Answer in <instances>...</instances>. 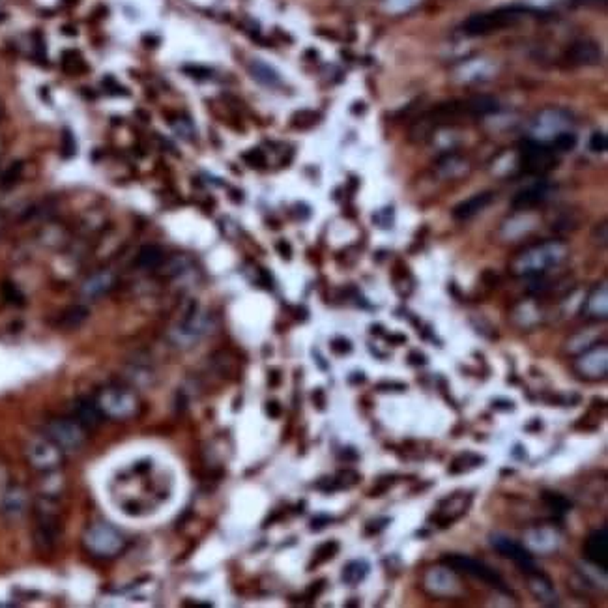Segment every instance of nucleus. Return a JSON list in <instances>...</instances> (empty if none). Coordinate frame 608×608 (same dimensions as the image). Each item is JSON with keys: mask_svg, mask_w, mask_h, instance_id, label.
Returning <instances> with one entry per match:
<instances>
[{"mask_svg": "<svg viewBox=\"0 0 608 608\" xmlns=\"http://www.w3.org/2000/svg\"><path fill=\"white\" fill-rule=\"evenodd\" d=\"M590 148L593 150V152H602V150H607V137H604V133H593L590 141Z\"/></svg>", "mask_w": 608, "mask_h": 608, "instance_id": "32", "label": "nucleus"}, {"mask_svg": "<svg viewBox=\"0 0 608 608\" xmlns=\"http://www.w3.org/2000/svg\"><path fill=\"white\" fill-rule=\"evenodd\" d=\"M102 408L97 406V403H92L88 399H81L75 404V415L79 421L81 427L85 429H96L102 423Z\"/></svg>", "mask_w": 608, "mask_h": 608, "instance_id": "13", "label": "nucleus"}, {"mask_svg": "<svg viewBox=\"0 0 608 608\" xmlns=\"http://www.w3.org/2000/svg\"><path fill=\"white\" fill-rule=\"evenodd\" d=\"M528 12L530 10H526V8H498L495 12L472 15L467 23L462 25V29L468 36L490 34L495 30L506 29L509 25L517 23L518 19H523Z\"/></svg>", "mask_w": 608, "mask_h": 608, "instance_id": "2", "label": "nucleus"}, {"mask_svg": "<svg viewBox=\"0 0 608 608\" xmlns=\"http://www.w3.org/2000/svg\"><path fill=\"white\" fill-rule=\"evenodd\" d=\"M586 556L591 563L608 569V534L607 528L595 530L586 543Z\"/></svg>", "mask_w": 608, "mask_h": 608, "instance_id": "10", "label": "nucleus"}, {"mask_svg": "<svg viewBox=\"0 0 608 608\" xmlns=\"http://www.w3.org/2000/svg\"><path fill=\"white\" fill-rule=\"evenodd\" d=\"M580 369L586 376H591V378L604 375L607 373V347L586 354L584 358L580 359Z\"/></svg>", "mask_w": 608, "mask_h": 608, "instance_id": "14", "label": "nucleus"}, {"mask_svg": "<svg viewBox=\"0 0 608 608\" xmlns=\"http://www.w3.org/2000/svg\"><path fill=\"white\" fill-rule=\"evenodd\" d=\"M331 348H333V352L337 354H347L352 350V345H350L347 339H336V341L331 343Z\"/></svg>", "mask_w": 608, "mask_h": 608, "instance_id": "33", "label": "nucleus"}, {"mask_svg": "<svg viewBox=\"0 0 608 608\" xmlns=\"http://www.w3.org/2000/svg\"><path fill=\"white\" fill-rule=\"evenodd\" d=\"M186 74L193 75V77H200V79H202V77H208V75H210V71H208V69H205V68H186Z\"/></svg>", "mask_w": 608, "mask_h": 608, "instance_id": "36", "label": "nucleus"}, {"mask_svg": "<svg viewBox=\"0 0 608 608\" xmlns=\"http://www.w3.org/2000/svg\"><path fill=\"white\" fill-rule=\"evenodd\" d=\"M523 165L530 172H545L554 165L552 150L541 142L528 141L523 146Z\"/></svg>", "mask_w": 608, "mask_h": 608, "instance_id": "8", "label": "nucleus"}, {"mask_svg": "<svg viewBox=\"0 0 608 608\" xmlns=\"http://www.w3.org/2000/svg\"><path fill=\"white\" fill-rule=\"evenodd\" d=\"M492 199H495V195L490 193V191L474 195V197H470L468 200L461 202L459 206H455L453 216L457 217V219H470V217H474L481 210H485V208L492 202Z\"/></svg>", "mask_w": 608, "mask_h": 608, "instance_id": "12", "label": "nucleus"}, {"mask_svg": "<svg viewBox=\"0 0 608 608\" xmlns=\"http://www.w3.org/2000/svg\"><path fill=\"white\" fill-rule=\"evenodd\" d=\"M277 249H279V253L284 256V258H290V245L286 244V242H279Z\"/></svg>", "mask_w": 608, "mask_h": 608, "instance_id": "38", "label": "nucleus"}, {"mask_svg": "<svg viewBox=\"0 0 608 608\" xmlns=\"http://www.w3.org/2000/svg\"><path fill=\"white\" fill-rule=\"evenodd\" d=\"M567 255V247L560 242H545V244L530 247L518 255V258L513 262L515 272L520 275H537L543 273L548 268L556 266Z\"/></svg>", "mask_w": 608, "mask_h": 608, "instance_id": "1", "label": "nucleus"}, {"mask_svg": "<svg viewBox=\"0 0 608 608\" xmlns=\"http://www.w3.org/2000/svg\"><path fill=\"white\" fill-rule=\"evenodd\" d=\"M29 459L32 467L40 468V470H53L62 461V453H60V448L57 443L47 438V440H36L30 445Z\"/></svg>", "mask_w": 608, "mask_h": 608, "instance_id": "7", "label": "nucleus"}, {"mask_svg": "<svg viewBox=\"0 0 608 608\" xmlns=\"http://www.w3.org/2000/svg\"><path fill=\"white\" fill-rule=\"evenodd\" d=\"M266 412L270 417H279V414H281V406H279L277 403H268Z\"/></svg>", "mask_w": 608, "mask_h": 608, "instance_id": "37", "label": "nucleus"}, {"mask_svg": "<svg viewBox=\"0 0 608 608\" xmlns=\"http://www.w3.org/2000/svg\"><path fill=\"white\" fill-rule=\"evenodd\" d=\"M442 562L445 563L449 569H453V571H462V573L472 574L476 579H481L485 580V582H489V584L496 586L498 590H506L500 574L496 573L495 569H490L489 565L474 560V558L462 556V554H449V556L443 558Z\"/></svg>", "mask_w": 608, "mask_h": 608, "instance_id": "3", "label": "nucleus"}, {"mask_svg": "<svg viewBox=\"0 0 608 608\" xmlns=\"http://www.w3.org/2000/svg\"><path fill=\"white\" fill-rule=\"evenodd\" d=\"M21 174H23V161H13L12 165L4 171V174L0 177V186L2 188H12L13 184L19 182Z\"/></svg>", "mask_w": 608, "mask_h": 608, "instance_id": "25", "label": "nucleus"}, {"mask_svg": "<svg viewBox=\"0 0 608 608\" xmlns=\"http://www.w3.org/2000/svg\"><path fill=\"white\" fill-rule=\"evenodd\" d=\"M369 563L365 562V560H354V562H350L347 567L343 569V580H345V584L358 586L359 582L369 574Z\"/></svg>", "mask_w": 608, "mask_h": 608, "instance_id": "18", "label": "nucleus"}, {"mask_svg": "<svg viewBox=\"0 0 608 608\" xmlns=\"http://www.w3.org/2000/svg\"><path fill=\"white\" fill-rule=\"evenodd\" d=\"M580 2H604V0H580Z\"/></svg>", "mask_w": 608, "mask_h": 608, "instance_id": "41", "label": "nucleus"}, {"mask_svg": "<svg viewBox=\"0 0 608 608\" xmlns=\"http://www.w3.org/2000/svg\"><path fill=\"white\" fill-rule=\"evenodd\" d=\"M481 462H483V459H481V457H478V455H472V453H467V455H462V457H459V459H455L453 464H451V468H449V472L451 474L468 472V470H472V468H478Z\"/></svg>", "mask_w": 608, "mask_h": 608, "instance_id": "24", "label": "nucleus"}, {"mask_svg": "<svg viewBox=\"0 0 608 608\" xmlns=\"http://www.w3.org/2000/svg\"><path fill=\"white\" fill-rule=\"evenodd\" d=\"M467 109L472 114H476V116H487V114L495 113L496 109H498V103H496L492 97L481 96V97H474L472 102L467 105Z\"/></svg>", "mask_w": 608, "mask_h": 608, "instance_id": "23", "label": "nucleus"}, {"mask_svg": "<svg viewBox=\"0 0 608 608\" xmlns=\"http://www.w3.org/2000/svg\"><path fill=\"white\" fill-rule=\"evenodd\" d=\"M389 524V518H380V520H373L367 526V534H378L380 530H384Z\"/></svg>", "mask_w": 608, "mask_h": 608, "instance_id": "35", "label": "nucleus"}, {"mask_svg": "<svg viewBox=\"0 0 608 608\" xmlns=\"http://www.w3.org/2000/svg\"><path fill=\"white\" fill-rule=\"evenodd\" d=\"M85 543L97 556H113V554H118L124 546L122 535L105 524L88 530L85 535Z\"/></svg>", "mask_w": 608, "mask_h": 608, "instance_id": "4", "label": "nucleus"}, {"mask_svg": "<svg viewBox=\"0 0 608 608\" xmlns=\"http://www.w3.org/2000/svg\"><path fill=\"white\" fill-rule=\"evenodd\" d=\"M0 150H2V141H0Z\"/></svg>", "mask_w": 608, "mask_h": 608, "instance_id": "42", "label": "nucleus"}, {"mask_svg": "<svg viewBox=\"0 0 608 608\" xmlns=\"http://www.w3.org/2000/svg\"><path fill=\"white\" fill-rule=\"evenodd\" d=\"M530 586H532V590H534V593L537 597H539L541 601L552 602V601H554V599H556V591H554L552 584H551V582H548V580L545 579V576H541V574H535L534 579L530 580Z\"/></svg>", "mask_w": 608, "mask_h": 608, "instance_id": "22", "label": "nucleus"}, {"mask_svg": "<svg viewBox=\"0 0 608 608\" xmlns=\"http://www.w3.org/2000/svg\"><path fill=\"white\" fill-rule=\"evenodd\" d=\"M551 189L552 186L546 182H539L535 184V186H530V188L523 189L520 193L515 195V199H513V208L524 210V208H532V206L539 205V202H543V200L548 197Z\"/></svg>", "mask_w": 608, "mask_h": 608, "instance_id": "11", "label": "nucleus"}, {"mask_svg": "<svg viewBox=\"0 0 608 608\" xmlns=\"http://www.w3.org/2000/svg\"><path fill=\"white\" fill-rule=\"evenodd\" d=\"M249 71H251V75H253V77H255V79L264 86H277L279 83H281L279 75L275 74V69H273L272 66H268V64L258 62V60L251 62Z\"/></svg>", "mask_w": 608, "mask_h": 608, "instance_id": "19", "label": "nucleus"}, {"mask_svg": "<svg viewBox=\"0 0 608 608\" xmlns=\"http://www.w3.org/2000/svg\"><path fill=\"white\" fill-rule=\"evenodd\" d=\"M574 144H576V139H574V135H571V133H562V135H558L556 141H554V146H556L558 150H573Z\"/></svg>", "mask_w": 608, "mask_h": 608, "instance_id": "31", "label": "nucleus"}, {"mask_svg": "<svg viewBox=\"0 0 608 608\" xmlns=\"http://www.w3.org/2000/svg\"><path fill=\"white\" fill-rule=\"evenodd\" d=\"M543 500H545V504L551 507L552 511L556 513H567L569 509H571V502H569L567 498H563L562 495H551V492H546V495H543Z\"/></svg>", "mask_w": 608, "mask_h": 608, "instance_id": "28", "label": "nucleus"}, {"mask_svg": "<svg viewBox=\"0 0 608 608\" xmlns=\"http://www.w3.org/2000/svg\"><path fill=\"white\" fill-rule=\"evenodd\" d=\"M317 122H319V113H315V111H300L292 116V125L300 127V130H308Z\"/></svg>", "mask_w": 608, "mask_h": 608, "instance_id": "26", "label": "nucleus"}, {"mask_svg": "<svg viewBox=\"0 0 608 608\" xmlns=\"http://www.w3.org/2000/svg\"><path fill=\"white\" fill-rule=\"evenodd\" d=\"M569 57H571L574 64L590 66V64H597L601 60V49L595 43H591V41H580L571 49Z\"/></svg>", "mask_w": 608, "mask_h": 608, "instance_id": "15", "label": "nucleus"}, {"mask_svg": "<svg viewBox=\"0 0 608 608\" xmlns=\"http://www.w3.org/2000/svg\"><path fill=\"white\" fill-rule=\"evenodd\" d=\"M337 551H339V545H337V543H326V545L320 546V551L317 552V563L326 562V560L333 558L337 554Z\"/></svg>", "mask_w": 608, "mask_h": 608, "instance_id": "30", "label": "nucleus"}, {"mask_svg": "<svg viewBox=\"0 0 608 608\" xmlns=\"http://www.w3.org/2000/svg\"><path fill=\"white\" fill-rule=\"evenodd\" d=\"M114 283V275L109 272H99L96 275H92L83 286V294L86 298H99L107 292Z\"/></svg>", "mask_w": 608, "mask_h": 608, "instance_id": "16", "label": "nucleus"}, {"mask_svg": "<svg viewBox=\"0 0 608 608\" xmlns=\"http://www.w3.org/2000/svg\"><path fill=\"white\" fill-rule=\"evenodd\" d=\"M58 534H60L58 524L55 523L53 518H47V520H43V523L40 524V528L36 532V543H38V546H41V548H46V551L47 548H53L58 539Z\"/></svg>", "mask_w": 608, "mask_h": 608, "instance_id": "17", "label": "nucleus"}, {"mask_svg": "<svg viewBox=\"0 0 608 608\" xmlns=\"http://www.w3.org/2000/svg\"><path fill=\"white\" fill-rule=\"evenodd\" d=\"M97 406L102 408L103 414L111 417H127L135 414L137 401L131 393L113 387L102 393V397L97 399Z\"/></svg>", "mask_w": 608, "mask_h": 608, "instance_id": "6", "label": "nucleus"}, {"mask_svg": "<svg viewBox=\"0 0 608 608\" xmlns=\"http://www.w3.org/2000/svg\"><path fill=\"white\" fill-rule=\"evenodd\" d=\"M2 296H4V300L13 303V305H23L25 303V298L23 294H21V290H19L13 283L2 284Z\"/></svg>", "mask_w": 608, "mask_h": 608, "instance_id": "29", "label": "nucleus"}, {"mask_svg": "<svg viewBox=\"0 0 608 608\" xmlns=\"http://www.w3.org/2000/svg\"><path fill=\"white\" fill-rule=\"evenodd\" d=\"M137 266L144 268V270H152L158 268L163 262V251L158 245H144L139 255H137Z\"/></svg>", "mask_w": 608, "mask_h": 608, "instance_id": "20", "label": "nucleus"}, {"mask_svg": "<svg viewBox=\"0 0 608 608\" xmlns=\"http://www.w3.org/2000/svg\"><path fill=\"white\" fill-rule=\"evenodd\" d=\"M86 319H88V309L83 308V305H74V308L64 311L60 320H58V324H60V328H64V330H75V328H79Z\"/></svg>", "mask_w": 608, "mask_h": 608, "instance_id": "21", "label": "nucleus"}, {"mask_svg": "<svg viewBox=\"0 0 608 608\" xmlns=\"http://www.w3.org/2000/svg\"><path fill=\"white\" fill-rule=\"evenodd\" d=\"M47 438L60 449H75L85 442V427L79 421L55 420L47 427Z\"/></svg>", "mask_w": 608, "mask_h": 608, "instance_id": "5", "label": "nucleus"}, {"mask_svg": "<svg viewBox=\"0 0 608 608\" xmlns=\"http://www.w3.org/2000/svg\"><path fill=\"white\" fill-rule=\"evenodd\" d=\"M490 543L495 546L496 551L500 552L502 556L509 558L513 562H517L518 565L526 571H532L534 569V560H532V554H530L523 545H518L517 541H513L511 537H506V535H492L490 537Z\"/></svg>", "mask_w": 608, "mask_h": 608, "instance_id": "9", "label": "nucleus"}, {"mask_svg": "<svg viewBox=\"0 0 608 608\" xmlns=\"http://www.w3.org/2000/svg\"><path fill=\"white\" fill-rule=\"evenodd\" d=\"M599 305H601V309L607 313V284H602L601 286V292L597 290L595 294L591 296L590 303H588V309H590L591 315H595V317H602L601 311H599Z\"/></svg>", "mask_w": 608, "mask_h": 608, "instance_id": "27", "label": "nucleus"}, {"mask_svg": "<svg viewBox=\"0 0 608 608\" xmlns=\"http://www.w3.org/2000/svg\"><path fill=\"white\" fill-rule=\"evenodd\" d=\"M245 161L253 167H262L264 165V156H262L258 150H253V152H249V154L245 156Z\"/></svg>", "mask_w": 608, "mask_h": 608, "instance_id": "34", "label": "nucleus"}, {"mask_svg": "<svg viewBox=\"0 0 608 608\" xmlns=\"http://www.w3.org/2000/svg\"><path fill=\"white\" fill-rule=\"evenodd\" d=\"M2 114H4V105H2V102H0V118H2Z\"/></svg>", "mask_w": 608, "mask_h": 608, "instance_id": "40", "label": "nucleus"}, {"mask_svg": "<svg viewBox=\"0 0 608 608\" xmlns=\"http://www.w3.org/2000/svg\"><path fill=\"white\" fill-rule=\"evenodd\" d=\"M277 373H272V384H277Z\"/></svg>", "mask_w": 608, "mask_h": 608, "instance_id": "39", "label": "nucleus"}]
</instances>
